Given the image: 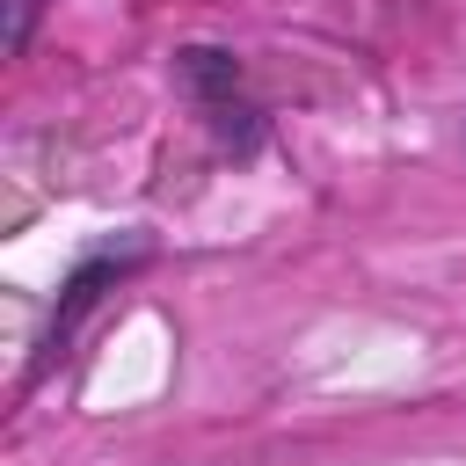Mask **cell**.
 <instances>
[{
    "label": "cell",
    "mask_w": 466,
    "mask_h": 466,
    "mask_svg": "<svg viewBox=\"0 0 466 466\" xmlns=\"http://www.w3.org/2000/svg\"><path fill=\"white\" fill-rule=\"evenodd\" d=\"M182 80H189V95L211 109L218 138H226L233 153H255L262 124H255V109L240 102V66H233L226 51H182Z\"/></svg>",
    "instance_id": "1"
},
{
    "label": "cell",
    "mask_w": 466,
    "mask_h": 466,
    "mask_svg": "<svg viewBox=\"0 0 466 466\" xmlns=\"http://www.w3.org/2000/svg\"><path fill=\"white\" fill-rule=\"evenodd\" d=\"M131 262H138V248H131V255H95V262H87V269H80V277L66 284V306H58V320H51V335H44V357H36V371H44V364H51L58 350H66V335L80 328V313H87V306L102 299V284H116V277H124ZM36 371H29V379H36Z\"/></svg>",
    "instance_id": "2"
},
{
    "label": "cell",
    "mask_w": 466,
    "mask_h": 466,
    "mask_svg": "<svg viewBox=\"0 0 466 466\" xmlns=\"http://www.w3.org/2000/svg\"><path fill=\"white\" fill-rule=\"evenodd\" d=\"M29 22H36V0H7V51L29 44Z\"/></svg>",
    "instance_id": "3"
}]
</instances>
